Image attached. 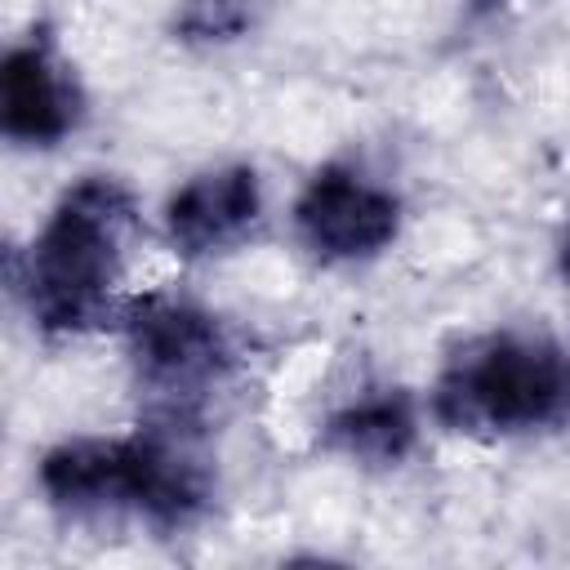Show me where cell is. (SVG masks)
Masks as SVG:
<instances>
[{
  "label": "cell",
  "mask_w": 570,
  "mask_h": 570,
  "mask_svg": "<svg viewBox=\"0 0 570 570\" xmlns=\"http://www.w3.org/2000/svg\"><path fill=\"white\" fill-rule=\"evenodd\" d=\"M45 499L71 521L134 517L156 530L191 525L214 499L196 423L156 419L134 436H80L40 459Z\"/></svg>",
  "instance_id": "obj_1"
},
{
  "label": "cell",
  "mask_w": 570,
  "mask_h": 570,
  "mask_svg": "<svg viewBox=\"0 0 570 570\" xmlns=\"http://www.w3.org/2000/svg\"><path fill=\"white\" fill-rule=\"evenodd\" d=\"M134 200L116 178H80L58 196L22 263V294L45 334H85L111 316Z\"/></svg>",
  "instance_id": "obj_2"
},
{
  "label": "cell",
  "mask_w": 570,
  "mask_h": 570,
  "mask_svg": "<svg viewBox=\"0 0 570 570\" xmlns=\"http://www.w3.org/2000/svg\"><path fill=\"white\" fill-rule=\"evenodd\" d=\"M436 419L472 436H517L570 419V365L539 334H476L459 343L432 387Z\"/></svg>",
  "instance_id": "obj_3"
},
{
  "label": "cell",
  "mask_w": 570,
  "mask_h": 570,
  "mask_svg": "<svg viewBox=\"0 0 570 570\" xmlns=\"http://www.w3.org/2000/svg\"><path fill=\"white\" fill-rule=\"evenodd\" d=\"M125 338L138 387L156 419L196 423L200 405L227 383L236 352L218 316L174 294H142L125 307Z\"/></svg>",
  "instance_id": "obj_4"
},
{
  "label": "cell",
  "mask_w": 570,
  "mask_h": 570,
  "mask_svg": "<svg viewBox=\"0 0 570 570\" xmlns=\"http://www.w3.org/2000/svg\"><path fill=\"white\" fill-rule=\"evenodd\" d=\"M303 245L321 263H361L396 240L401 205L392 191L365 183L356 169L325 165L312 174L294 205Z\"/></svg>",
  "instance_id": "obj_5"
},
{
  "label": "cell",
  "mask_w": 570,
  "mask_h": 570,
  "mask_svg": "<svg viewBox=\"0 0 570 570\" xmlns=\"http://www.w3.org/2000/svg\"><path fill=\"white\" fill-rule=\"evenodd\" d=\"M263 191L249 165H223L183 183L165 205V236L183 258H209L232 249L258 223Z\"/></svg>",
  "instance_id": "obj_6"
},
{
  "label": "cell",
  "mask_w": 570,
  "mask_h": 570,
  "mask_svg": "<svg viewBox=\"0 0 570 570\" xmlns=\"http://www.w3.org/2000/svg\"><path fill=\"white\" fill-rule=\"evenodd\" d=\"M80 120V94L45 40L13 45L0 67V125L13 142L53 147Z\"/></svg>",
  "instance_id": "obj_7"
},
{
  "label": "cell",
  "mask_w": 570,
  "mask_h": 570,
  "mask_svg": "<svg viewBox=\"0 0 570 570\" xmlns=\"http://www.w3.org/2000/svg\"><path fill=\"white\" fill-rule=\"evenodd\" d=\"M414 436H419L414 401L396 387L356 396L325 419V445L343 459L374 463V468L401 463L414 450Z\"/></svg>",
  "instance_id": "obj_8"
},
{
  "label": "cell",
  "mask_w": 570,
  "mask_h": 570,
  "mask_svg": "<svg viewBox=\"0 0 570 570\" xmlns=\"http://www.w3.org/2000/svg\"><path fill=\"white\" fill-rule=\"evenodd\" d=\"M249 27V0H187L178 13V36L196 45L236 40Z\"/></svg>",
  "instance_id": "obj_9"
},
{
  "label": "cell",
  "mask_w": 570,
  "mask_h": 570,
  "mask_svg": "<svg viewBox=\"0 0 570 570\" xmlns=\"http://www.w3.org/2000/svg\"><path fill=\"white\" fill-rule=\"evenodd\" d=\"M561 272L570 281V218H566V236H561Z\"/></svg>",
  "instance_id": "obj_10"
}]
</instances>
